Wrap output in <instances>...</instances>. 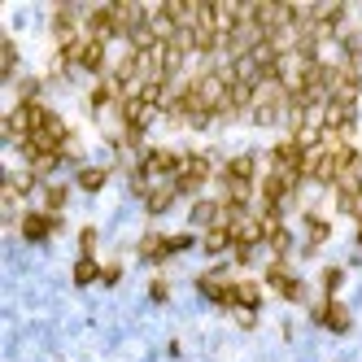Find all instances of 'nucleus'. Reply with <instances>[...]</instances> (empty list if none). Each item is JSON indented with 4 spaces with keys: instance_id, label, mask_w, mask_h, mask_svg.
I'll return each instance as SVG.
<instances>
[{
    "instance_id": "nucleus-4",
    "label": "nucleus",
    "mask_w": 362,
    "mask_h": 362,
    "mask_svg": "<svg viewBox=\"0 0 362 362\" xmlns=\"http://www.w3.org/2000/svg\"><path fill=\"white\" fill-rule=\"evenodd\" d=\"M214 179V162H210V153H184V166H179V175H175V188H179V197H192V192H201L205 184Z\"/></svg>"
},
{
    "instance_id": "nucleus-27",
    "label": "nucleus",
    "mask_w": 362,
    "mask_h": 362,
    "mask_svg": "<svg viewBox=\"0 0 362 362\" xmlns=\"http://www.w3.org/2000/svg\"><path fill=\"white\" fill-rule=\"evenodd\" d=\"M118 280H122V267H118V262H109V267L101 271V284H105V288H114Z\"/></svg>"
},
{
    "instance_id": "nucleus-11",
    "label": "nucleus",
    "mask_w": 362,
    "mask_h": 362,
    "mask_svg": "<svg viewBox=\"0 0 362 362\" xmlns=\"http://www.w3.org/2000/svg\"><path fill=\"white\" fill-rule=\"evenodd\" d=\"M83 13L75 9V5H57L53 9V39H57V44H70V39H79L83 35Z\"/></svg>"
},
{
    "instance_id": "nucleus-14",
    "label": "nucleus",
    "mask_w": 362,
    "mask_h": 362,
    "mask_svg": "<svg viewBox=\"0 0 362 362\" xmlns=\"http://www.w3.org/2000/svg\"><path fill=\"white\" fill-rule=\"evenodd\" d=\"M79 70L88 75H105V44L92 35H83V48H79Z\"/></svg>"
},
{
    "instance_id": "nucleus-7",
    "label": "nucleus",
    "mask_w": 362,
    "mask_h": 362,
    "mask_svg": "<svg viewBox=\"0 0 362 362\" xmlns=\"http://www.w3.org/2000/svg\"><path fill=\"white\" fill-rule=\"evenodd\" d=\"M18 231H22V240H26V245H44L53 231H61V214H44V210H31V214H22Z\"/></svg>"
},
{
    "instance_id": "nucleus-24",
    "label": "nucleus",
    "mask_w": 362,
    "mask_h": 362,
    "mask_svg": "<svg viewBox=\"0 0 362 362\" xmlns=\"http://www.w3.org/2000/svg\"><path fill=\"white\" fill-rule=\"evenodd\" d=\"M192 245H197V240H192L188 231H175V236H166V254H171V258H175V254H188Z\"/></svg>"
},
{
    "instance_id": "nucleus-23",
    "label": "nucleus",
    "mask_w": 362,
    "mask_h": 362,
    "mask_svg": "<svg viewBox=\"0 0 362 362\" xmlns=\"http://www.w3.org/2000/svg\"><path fill=\"white\" fill-rule=\"evenodd\" d=\"M0 53H5V61H0V79H13L18 75V44H13V39H0Z\"/></svg>"
},
{
    "instance_id": "nucleus-26",
    "label": "nucleus",
    "mask_w": 362,
    "mask_h": 362,
    "mask_svg": "<svg viewBox=\"0 0 362 362\" xmlns=\"http://www.w3.org/2000/svg\"><path fill=\"white\" fill-rule=\"evenodd\" d=\"M96 254V227H83L79 231V258H92Z\"/></svg>"
},
{
    "instance_id": "nucleus-21",
    "label": "nucleus",
    "mask_w": 362,
    "mask_h": 362,
    "mask_svg": "<svg viewBox=\"0 0 362 362\" xmlns=\"http://www.w3.org/2000/svg\"><path fill=\"white\" fill-rule=\"evenodd\" d=\"M101 271H105V267H96V258H79V262H75V284L88 288V284L101 280Z\"/></svg>"
},
{
    "instance_id": "nucleus-3",
    "label": "nucleus",
    "mask_w": 362,
    "mask_h": 362,
    "mask_svg": "<svg viewBox=\"0 0 362 362\" xmlns=\"http://www.w3.org/2000/svg\"><path fill=\"white\" fill-rule=\"evenodd\" d=\"M262 240H267V227H262V218L249 210V214L231 227V258L240 262V267H249V262H254V249H258Z\"/></svg>"
},
{
    "instance_id": "nucleus-13",
    "label": "nucleus",
    "mask_w": 362,
    "mask_h": 362,
    "mask_svg": "<svg viewBox=\"0 0 362 362\" xmlns=\"http://www.w3.org/2000/svg\"><path fill=\"white\" fill-rule=\"evenodd\" d=\"M88 105H92V114H101V109H109V105H122V88H118V83L114 79H101V83H96V88H92V96H88Z\"/></svg>"
},
{
    "instance_id": "nucleus-29",
    "label": "nucleus",
    "mask_w": 362,
    "mask_h": 362,
    "mask_svg": "<svg viewBox=\"0 0 362 362\" xmlns=\"http://www.w3.org/2000/svg\"><path fill=\"white\" fill-rule=\"evenodd\" d=\"M236 318H240V327H258V310H236Z\"/></svg>"
},
{
    "instance_id": "nucleus-8",
    "label": "nucleus",
    "mask_w": 362,
    "mask_h": 362,
    "mask_svg": "<svg viewBox=\"0 0 362 362\" xmlns=\"http://www.w3.org/2000/svg\"><path fill=\"white\" fill-rule=\"evenodd\" d=\"M83 31H88L92 39H101V44H109V39H118V18H114V5H96L83 13Z\"/></svg>"
},
{
    "instance_id": "nucleus-6",
    "label": "nucleus",
    "mask_w": 362,
    "mask_h": 362,
    "mask_svg": "<svg viewBox=\"0 0 362 362\" xmlns=\"http://www.w3.org/2000/svg\"><path fill=\"white\" fill-rule=\"evenodd\" d=\"M197 292H201V297H210L214 305H227V310H236V280H227L222 271L197 275Z\"/></svg>"
},
{
    "instance_id": "nucleus-22",
    "label": "nucleus",
    "mask_w": 362,
    "mask_h": 362,
    "mask_svg": "<svg viewBox=\"0 0 362 362\" xmlns=\"http://www.w3.org/2000/svg\"><path fill=\"white\" fill-rule=\"evenodd\" d=\"M66 197H70V188H66V184H48L44 188V214H61Z\"/></svg>"
},
{
    "instance_id": "nucleus-19",
    "label": "nucleus",
    "mask_w": 362,
    "mask_h": 362,
    "mask_svg": "<svg viewBox=\"0 0 362 362\" xmlns=\"http://www.w3.org/2000/svg\"><path fill=\"white\" fill-rule=\"evenodd\" d=\"M262 305V288L254 280H236V310H258Z\"/></svg>"
},
{
    "instance_id": "nucleus-15",
    "label": "nucleus",
    "mask_w": 362,
    "mask_h": 362,
    "mask_svg": "<svg viewBox=\"0 0 362 362\" xmlns=\"http://www.w3.org/2000/svg\"><path fill=\"white\" fill-rule=\"evenodd\" d=\"M327 236H332V222L327 218L305 214V254H314L318 245H327Z\"/></svg>"
},
{
    "instance_id": "nucleus-5",
    "label": "nucleus",
    "mask_w": 362,
    "mask_h": 362,
    "mask_svg": "<svg viewBox=\"0 0 362 362\" xmlns=\"http://www.w3.org/2000/svg\"><path fill=\"white\" fill-rule=\"evenodd\" d=\"M358 92H362V66H354V61H332V96H327V101L358 105Z\"/></svg>"
},
{
    "instance_id": "nucleus-1",
    "label": "nucleus",
    "mask_w": 362,
    "mask_h": 362,
    "mask_svg": "<svg viewBox=\"0 0 362 362\" xmlns=\"http://www.w3.org/2000/svg\"><path fill=\"white\" fill-rule=\"evenodd\" d=\"M218 184H222V201L249 205L254 201V184H258V158L254 153H236V158H227L222 171H218Z\"/></svg>"
},
{
    "instance_id": "nucleus-12",
    "label": "nucleus",
    "mask_w": 362,
    "mask_h": 362,
    "mask_svg": "<svg viewBox=\"0 0 362 362\" xmlns=\"http://www.w3.org/2000/svg\"><path fill=\"white\" fill-rule=\"evenodd\" d=\"M179 201V188H175V179H166V184H153V192L144 197V210L158 218V214H166L171 205Z\"/></svg>"
},
{
    "instance_id": "nucleus-2",
    "label": "nucleus",
    "mask_w": 362,
    "mask_h": 362,
    "mask_svg": "<svg viewBox=\"0 0 362 362\" xmlns=\"http://www.w3.org/2000/svg\"><path fill=\"white\" fill-rule=\"evenodd\" d=\"M288 101H292V96L284 92L280 79L262 83V88L254 92V109H249L254 127H275V122H284V118H288Z\"/></svg>"
},
{
    "instance_id": "nucleus-10",
    "label": "nucleus",
    "mask_w": 362,
    "mask_h": 362,
    "mask_svg": "<svg viewBox=\"0 0 362 362\" xmlns=\"http://www.w3.org/2000/svg\"><path fill=\"white\" fill-rule=\"evenodd\" d=\"M310 318H314L318 327L336 332V336H341V332H350V323H354V318H350V305H341L336 297H332V301H318L314 310H310Z\"/></svg>"
},
{
    "instance_id": "nucleus-9",
    "label": "nucleus",
    "mask_w": 362,
    "mask_h": 362,
    "mask_svg": "<svg viewBox=\"0 0 362 362\" xmlns=\"http://www.w3.org/2000/svg\"><path fill=\"white\" fill-rule=\"evenodd\" d=\"M267 284H271L275 292H280L284 301H301V297H305V284L288 271V262H284V258H275L271 267H267Z\"/></svg>"
},
{
    "instance_id": "nucleus-25",
    "label": "nucleus",
    "mask_w": 362,
    "mask_h": 362,
    "mask_svg": "<svg viewBox=\"0 0 362 362\" xmlns=\"http://www.w3.org/2000/svg\"><path fill=\"white\" fill-rule=\"evenodd\" d=\"M341 284H345V271H341V267H327V271H323V292H327V301L336 297Z\"/></svg>"
},
{
    "instance_id": "nucleus-17",
    "label": "nucleus",
    "mask_w": 362,
    "mask_h": 362,
    "mask_svg": "<svg viewBox=\"0 0 362 362\" xmlns=\"http://www.w3.org/2000/svg\"><path fill=\"white\" fill-rule=\"evenodd\" d=\"M201 249H205L210 258L227 254V249H231V227H222V222H218V227H210V231L201 236Z\"/></svg>"
},
{
    "instance_id": "nucleus-18",
    "label": "nucleus",
    "mask_w": 362,
    "mask_h": 362,
    "mask_svg": "<svg viewBox=\"0 0 362 362\" xmlns=\"http://www.w3.org/2000/svg\"><path fill=\"white\" fill-rule=\"evenodd\" d=\"M192 222L205 227V231L218 227V222H222V201H197V205H192Z\"/></svg>"
},
{
    "instance_id": "nucleus-28",
    "label": "nucleus",
    "mask_w": 362,
    "mask_h": 362,
    "mask_svg": "<svg viewBox=\"0 0 362 362\" xmlns=\"http://www.w3.org/2000/svg\"><path fill=\"white\" fill-rule=\"evenodd\" d=\"M149 297H153V301L162 305L166 297H171V284H166V280H153V284H149Z\"/></svg>"
},
{
    "instance_id": "nucleus-20",
    "label": "nucleus",
    "mask_w": 362,
    "mask_h": 362,
    "mask_svg": "<svg viewBox=\"0 0 362 362\" xmlns=\"http://www.w3.org/2000/svg\"><path fill=\"white\" fill-rule=\"evenodd\" d=\"M109 184V171H105V166H83V171H79V188L83 192H101Z\"/></svg>"
},
{
    "instance_id": "nucleus-16",
    "label": "nucleus",
    "mask_w": 362,
    "mask_h": 362,
    "mask_svg": "<svg viewBox=\"0 0 362 362\" xmlns=\"http://www.w3.org/2000/svg\"><path fill=\"white\" fill-rule=\"evenodd\" d=\"M135 254H140V262H166V258H171V254H166V236H158V231L140 236V245H135Z\"/></svg>"
}]
</instances>
